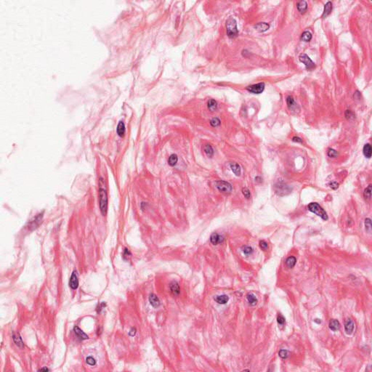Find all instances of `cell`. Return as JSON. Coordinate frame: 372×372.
<instances>
[{"label": "cell", "instance_id": "cell-9", "mask_svg": "<svg viewBox=\"0 0 372 372\" xmlns=\"http://www.w3.org/2000/svg\"><path fill=\"white\" fill-rule=\"evenodd\" d=\"M42 217H43V214H39L36 216V217H34V219L33 220H31V222L29 224V228L31 230H34L36 229L39 225H40L41 222H42Z\"/></svg>", "mask_w": 372, "mask_h": 372}, {"label": "cell", "instance_id": "cell-39", "mask_svg": "<svg viewBox=\"0 0 372 372\" xmlns=\"http://www.w3.org/2000/svg\"><path fill=\"white\" fill-rule=\"evenodd\" d=\"M86 362H87V364L90 365V366H95V365L96 364V361H95V358H93L91 356L87 357V359H86Z\"/></svg>", "mask_w": 372, "mask_h": 372}, {"label": "cell", "instance_id": "cell-47", "mask_svg": "<svg viewBox=\"0 0 372 372\" xmlns=\"http://www.w3.org/2000/svg\"><path fill=\"white\" fill-rule=\"evenodd\" d=\"M255 181L258 183H261L262 182V177H259V176H257V177H255Z\"/></svg>", "mask_w": 372, "mask_h": 372}, {"label": "cell", "instance_id": "cell-3", "mask_svg": "<svg viewBox=\"0 0 372 372\" xmlns=\"http://www.w3.org/2000/svg\"><path fill=\"white\" fill-rule=\"evenodd\" d=\"M309 211H310L311 212L314 213L316 215H318V217H321L323 220H328V215L327 213L326 212V211L318 204V203H315V202H312V203L309 204L308 206Z\"/></svg>", "mask_w": 372, "mask_h": 372}, {"label": "cell", "instance_id": "cell-35", "mask_svg": "<svg viewBox=\"0 0 372 372\" xmlns=\"http://www.w3.org/2000/svg\"><path fill=\"white\" fill-rule=\"evenodd\" d=\"M221 122H220V120L218 118H213L210 121V124H211L212 127H219L220 125Z\"/></svg>", "mask_w": 372, "mask_h": 372}, {"label": "cell", "instance_id": "cell-1", "mask_svg": "<svg viewBox=\"0 0 372 372\" xmlns=\"http://www.w3.org/2000/svg\"><path fill=\"white\" fill-rule=\"evenodd\" d=\"M226 32L227 35L230 38H235L239 34V30L237 27V22L233 18H230L226 21Z\"/></svg>", "mask_w": 372, "mask_h": 372}, {"label": "cell", "instance_id": "cell-4", "mask_svg": "<svg viewBox=\"0 0 372 372\" xmlns=\"http://www.w3.org/2000/svg\"><path fill=\"white\" fill-rule=\"evenodd\" d=\"M274 191L278 195H280V196H283V195H288V193H290L292 191V188L286 183H283V182H278L276 184H275Z\"/></svg>", "mask_w": 372, "mask_h": 372}, {"label": "cell", "instance_id": "cell-48", "mask_svg": "<svg viewBox=\"0 0 372 372\" xmlns=\"http://www.w3.org/2000/svg\"><path fill=\"white\" fill-rule=\"evenodd\" d=\"M39 371H50V370H49L46 367H44V368H42V369H39Z\"/></svg>", "mask_w": 372, "mask_h": 372}, {"label": "cell", "instance_id": "cell-21", "mask_svg": "<svg viewBox=\"0 0 372 372\" xmlns=\"http://www.w3.org/2000/svg\"><path fill=\"white\" fill-rule=\"evenodd\" d=\"M297 7L298 11H299L301 14H304L307 9V2L305 1H300L297 5Z\"/></svg>", "mask_w": 372, "mask_h": 372}, {"label": "cell", "instance_id": "cell-25", "mask_svg": "<svg viewBox=\"0 0 372 372\" xmlns=\"http://www.w3.org/2000/svg\"><path fill=\"white\" fill-rule=\"evenodd\" d=\"M207 106L209 110L211 112H214L215 111H217V103L216 102V100H214L211 99L209 100L207 102Z\"/></svg>", "mask_w": 372, "mask_h": 372}, {"label": "cell", "instance_id": "cell-13", "mask_svg": "<svg viewBox=\"0 0 372 372\" xmlns=\"http://www.w3.org/2000/svg\"><path fill=\"white\" fill-rule=\"evenodd\" d=\"M73 332H74L75 334L78 336V338L80 339L81 340H87L89 338L88 335L86 334L81 329H79L78 326H74L73 327Z\"/></svg>", "mask_w": 372, "mask_h": 372}, {"label": "cell", "instance_id": "cell-38", "mask_svg": "<svg viewBox=\"0 0 372 372\" xmlns=\"http://www.w3.org/2000/svg\"><path fill=\"white\" fill-rule=\"evenodd\" d=\"M345 117L347 119H352L355 118V114L352 111H351L350 110H347L345 111Z\"/></svg>", "mask_w": 372, "mask_h": 372}, {"label": "cell", "instance_id": "cell-7", "mask_svg": "<svg viewBox=\"0 0 372 372\" xmlns=\"http://www.w3.org/2000/svg\"><path fill=\"white\" fill-rule=\"evenodd\" d=\"M265 83L260 82L256 84H252V85L248 86L247 87V90L249 92L254 93V94H260L265 90Z\"/></svg>", "mask_w": 372, "mask_h": 372}, {"label": "cell", "instance_id": "cell-16", "mask_svg": "<svg viewBox=\"0 0 372 372\" xmlns=\"http://www.w3.org/2000/svg\"><path fill=\"white\" fill-rule=\"evenodd\" d=\"M214 299L216 302L218 303V304L225 305L226 304L228 301H229V297H228V295H225V294L218 295V296H216L214 298Z\"/></svg>", "mask_w": 372, "mask_h": 372}, {"label": "cell", "instance_id": "cell-27", "mask_svg": "<svg viewBox=\"0 0 372 372\" xmlns=\"http://www.w3.org/2000/svg\"><path fill=\"white\" fill-rule=\"evenodd\" d=\"M177 161H178V157H177V156L176 154H172L169 156V159H168V164L171 166H175Z\"/></svg>", "mask_w": 372, "mask_h": 372}, {"label": "cell", "instance_id": "cell-41", "mask_svg": "<svg viewBox=\"0 0 372 372\" xmlns=\"http://www.w3.org/2000/svg\"><path fill=\"white\" fill-rule=\"evenodd\" d=\"M131 256H132V254L129 251V249H125L124 250V253H123V257H124V259H128L129 257H130Z\"/></svg>", "mask_w": 372, "mask_h": 372}, {"label": "cell", "instance_id": "cell-15", "mask_svg": "<svg viewBox=\"0 0 372 372\" xmlns=\"http://www.w3.org/2000/svg\"><path fill=\"white\" fill-rule=\"evenodd\" d=\"M149 302H150V305L153 306L154 307H158V306L160 305L161 304V302H160L159 299H158V297L156 296L154 294H150V297H149Z\"/></svg>", "mask_w": 372, "mask_h": 372}, {"label": "cell", "instance_id": "cell-36", "mask_svg": "<svg viewBox=\"0 0 372 372\" xmlns=\"http://www.w3.org/2000/svg\"><path fill=\"white\" fill-rule=\"evenodd\" d=\"M242 193L247 199H249L251 198V193L247 188H243L242 189Z\"/></svg>", "mask_w": 372, "mask_h": 372}, {"label": "cell", "instance_id": "cell-44", "mask_svg": "<svg viewBox=\"0 0 372 372\" xmlns=\"http://www.w3.org/2000/svg\"><path fill=\"white\" fill-rule=\"evenodd\" d=\"M106 307V303H104V302H102V303H101V304L99 306H98V313H100L101 310H102V309H103L104 307Z\"/></svg>", "mask_w": 372, "mask_h": 372}, {"label": "cell", "instance_id": "cell-12", "mask_svg": "<svg viewBox=\"0 0 372 372\" xmlns=\"http://www.w3.org/2000/svg\"><path fill=\"white\" fill-rule=\"evenodd\" d=\"M169 289H170L171 293L173 295H175V296L179 295V294L180 292V285H179V284L177 281H172L170 285H169Z\"/></svg>", "mask_w": 372, "mask_h": 372}, {"label": "cell", "instance_id": "cell-11", "mask_svg": "<svg viewBox=\"0 0 372 372\" xmlns=\"http://www.w3.org/2000/svg\"><path fill=\"white\" fill-rule=\"evenodd\" d=\"M355 328V324L351 319H347L344 323V331L347 334H352Z\"/></svg>", "mask_w": 372, "mask_h": 372}, {"label": "cell", "instance_id": "cell-18", "mask_svg": "<svg viewBox=\"0 0 372 372\" xmlns=\"http://www.w3.org/2000/svg\"><path fill=\"white\" fill-rule=\"evenodd\" d=\"M13 340H14L16 344L18 346V347H20V348H22V347H23V346H24V344H23V340H22L21 336H20L19 333H18V332H15V333H13Z\"/></svg>", "mask_w": 372, "mask_h": 372}, {"label": "cell", "instance_id": "cell-28", "mask_svg": "<svg viewBox=\"0 0 372 372\" xmlns=\"http://www.w3.org/2000/svg\"><path fill=\"white\" fill-rule=\"evenodd\" d=\"M204 152L209 158H212L214 155V150L210 145H206L204 146Z\"/></svg>", "mask_w": 372, "mask_h": 372}, {"label": "cell", "instance_id": "cell-5", "mask_svg": "<svg viewBox=\"0 0 372 372\" xmlns=\"http://www.w3.org/2000/svg\"><path fill=\"white\" fill-rule=\"evenodd\" d=\"M216 187L218 191L222 193L229 194L232 191V185L225 180H219L216 182Z\"/></svg>", "mask_w": 372, "mask_h": 372}, {"label": "cell", "instance_id": "cell-17", "mask_svg": "<svg viewBox=\"0 0 372 372\" xmlns=\"http://www.w3.org/2000/svg\"><path fill=\"white\" fill-rule=\"evenodd\" d=\"M329 329L333 332H336L340 329V323L338 320L332 319L329 323Z\"/></svg>", "mask_w": 372, "mask_h": 372}, {"label": "cell", "instance_id": "cell-19", "mask_svg": "<svg viewBox=\"0 0 372 372\" xmlns=\"http://www.w3.org/2000/svg\"><path fill=\"white\" fill-rule=\"evenodd\" d=\"M270 28V25L267 23H259L254 26V28L259 32H265Z\"/></svg>", "mask_w": 372, "mask_h": 372}, {"label": "cell", "instance_id": "cell-23", "mask_svg": "<svg viewBox=\"0 0 372 372\" xmlns=\"http://www.w3.org/2000/svg\"><path fill=\"white\" fill-rule=\"evenodd\" d=\"M116 131H117V134H118L119 136L124 137V134H125V125H124L123 121H120L119 123Z\"/></svg>", "mask_w": 372, "mask_h": 372}, {"label": "cell", "instance_id": "cell-26", "mask_svg": "<svg viewBox=\"0 0 372 372\" xmlns=\"http://www.w3.org/2000/svg\"><path fill=\"white\" fill-rule=\"evenodd\" d=\"M363 154H364V156L366 157V158H370L371 157L372 150H371V146L370 144L367 143V144L365 145L364 147H363Z\"/></svg>", "mask_w": 372, "mask_h": 372}, {"label": "cell", "instance_id": "cell-6", "mask_svg": "<svg viewBox=\"0 0 372 372\" xmlns=\"http://www.w3.org/2000/svg\"><path fill=\"white\" fill-rule=\"evenodd\" d=\"M299 59L300 61V62H302V63H304L305 65L306 68L307 70H313V68H315V63L313 62L311 59L310 58L308 55H307L306 54H301L299 57Z\"/></svg>", "mask_w": 372, "mask_h": 372}, {"label": "cell", "instance_id": "cell-46", "mask_svg": "<svg viewBox=\"0 0 372 372\" xmlns=\"http://www.w3.org/2000/svg\"><path fill=\"white\" fill-rule=\"evenodd\" d=\"M292 141L296 142V143H302V140L301 139V138L298 137H294L292 138Z\"/></svg>", "mask_w": 372, "mask_h": 372}, {"label": "cell", "instance_id": "cell-45", "mask_svg": "<svg viewBox=\"0 0 372 372\" xmlns=\"http://www.w3.org/2000/svg\"><path fill=\"white\" fill-rule=\"evenodd\" d=\"M135 334H136V329L135 328H132L129 332V335L131 336H134Z\"/></svg>", "mask_w": 372, "mask_h": 372}, {"label": "cell", "instance_id": "cell-10", "mask_svg": "<svg viewBox=\"0 0 372 372\" xmlns=\"http://www.w3.org/2000/svg\"><path fill=\"white\" fill-rule=\"evenodd\" d=\"M224 241V237L220 235L217 234V232H214L210 236V241L213 245H218L222 243Z\"/></svg>", "mask_w": 372, "mask_h": 372}, {"label": "cell", "instance_id": "cell-33", "mask_svg": "<svg viewBox=\"0 0 372 372\" xmlns=\"http://www.w3.org/2000/svg\"><path fill=\"white\" fill-rule=\"evenodd\" d=\"M279 356L281 357L282 359H286L289 356V352L286 350H281L278 352Z\"/></svg>", "mask_w": 372, "mask_h": 372}, {"label": "cell", "instance_id": "cell-34", "mask_svg": "<svg viewBox=\"0 0 372 372\" xmlns=\"http://www.w3.org/2000/svg\"><path fill=\"white\" fill-rule=\"evenodd\" d=\"M242 251H243V253L244 254H245V255L249 256V255H250V254H252L253 249L251 248V247H249V246H246V247H243V249H242Z\"/></svg>", "mask_w": 372, "mask_h": 372}, {"label": "cell", "instance_id": "cell-31", "mask_svg": "<svg viewBox=\"0 0 372 372\" xmlns=\"http://www.w3.org/2000/svg\"><path fill=\"white\" fill-rule=\"evenodd\" d=\"M286 103L287 106H288V108L289 109H292L294 106H295V101L294 99L292 96H288L286 98Z\"/></svg>", "mask_w": 372, "mask_h": 372}, {"label": "cell", "instance_id": "cell-40", "mask_svg": "<svg viewBox=\"0 0 372 372\" xmlns=\"http://www.w3.org/2000/svg\"><path fill=\"white\" fill-rule=\"evenodd\" d=\"M337 155H338L337 152L335 150H334V149L330 148L328 150V156L329 157H331V158H335V157L337 156Z\"/></svg>", "mask_w": 372, "mask_h": 372}, {"label": "cell", "instance_id": "cell-37", "mask_svg": "<svg viewBox=\"0 0 372 372\" xmlns=\"http://www.w3.org/2000/svg\"><path fill=\"white\" fill-rule=\"evenodd\" d=\"M259 245L261 249H262L263 251H266V250L268 249V243H267L265 241H263V240L260 241H259Z\"/></svg>", "mask_w": 372, "mask_h": 372}, {"label": "cell", "instance_id": "cell-22", "mask_svg": "<svg viewBox=\"0 0 372 372\" xmlns=\"http://www.w3.org/2000/svg\"><path fill=\"white\" fill-rule=\"evenodd\" d=\"M296 262H297L296 258H295L294 257L291 256V257H288L286 259V267L287 268H294V267L295 266Z\"/></svg>", "mask_w": 372, "mask_h": 372}, {"label": "cell", "instance_id": "cell-43", "mask_svg": "<svg viewBox=\"0 0 372 372\" xmlns=\"http://www.w3.org/2000/svg\"><path fill=\"white\" fill-rule=\"evenodd\" d=\"M329 186H330V188L333 190H336L339 188V184L336 182L335 181H332L329 183Z\"/></svg>", "mask_w": 372, "mask_h": 372}, {"label": "cell", "instance_id": "cell-14", "mask_svg": "<svg viewBox=\"0 0 372 372\" xmlns=\"http://www.w3.org/2000/svg\"><path fill=\"white\" fill-rule=\"evenodd\" d=\"M332 8H333V7H332V3L331 2H328L327 3L324 5L323 13V15H322L323 18H327L328 16L332 13Z\"/></svg>", "mask_w": 372, "mask_h": 372}, {"label": "cell", "instance_id": "cell-24", "mask_svg": "<svg viewBox=\"0 0 372 372\" xmlns=\"http://www.w3.org/2000/svg\"><path fill=\"white\" fill-rule=\"evenodd\" d=\"M247 301H248L249 304L251 306H254L257 305V299L256 298L255 295L253 294L249 293L247 295Z\"/></svg>", "mask_w": 372, "mask_h": 372}, {"label": "cell", "instance_id": "cell-32", "mask_svg": "<svg viewBox=\"0 0 372 372\" xmlns=\"http://www.w3.org/2000/svg\"><path fill=\"white\" fill-rule=\"evenodd\" d=\"M365 228H366V230L368 232L371 233V221L370 218H366L365 220Z\"/></svg>", "mask_w": 372, "mask_h": 372}, {"label": "cell", "instance_id": "cell-29", "mask_svg": "<svg viewBox=\"0 0 372 372\" xmlns=\"http://www.w3.org/2000/svg\"><path fill=\"white\" fill-rule=\"evenodd\" d=\"M301 39L305 42H310L312 39V34L310 31H305L301 35Z\"/></svg>", "mask_w": 372, "mask_h": 372}, {"label": "cell", "instance_id": "cell-8", "mask_svg": "<svg viewBox=\"0 0 372 372\" xmlns=\"http://www.w3.org/2000/svg\"><path fill=\"white\" fill-rule=\"evenodd\" d=\"M69 286L73 290L76 289L79 286V279H78L77 273H76V270L73 272L71 276L69 281Z\"/></svg>", "mask_w": 372, "mask_h": 372}, {"label": "cell", "instance_id": "cell-2", "mask_svg": "<svg viewBox=\"0 0 372 372\" xmlns=\"http://www.w3.org/2000/svg\"><path fill=\"white\" fill-rule=\"evenodd\" d=\"M99 205L101 213L105 216L108 209V196L106 191L101 186L99 188Z\"/></svg>", "mask_w": 372, "mask_h": 372}, {"label": "cell", "instance_id": "cell-30", "mask_svg": "<svg viewBox=\"0 0 372 372\" xmlns=\"http://www.w3.org/2000/svg\"><path fill=\"white\" fill-rule=\"evenodd\" d=\"M363 196L366 199H370L371 198V185H369L365 189L363 192Z\"/></svg>", "mask_w": 372, "mask_h": 372}, {"label": "cell", "instance_id": "cell-42", "mask_svg": "<svg viewBox=\"0 0 372 372\" xmlns=\"http://www.w3.org/2000/svg\"><path fill=\"white\" fill-rule=\"evenodd\" d=\"M277 322L279 325H284L285 323V318L282 315H278L277 317Z\"/></svg>", "mask_w": 372, "mask_h": 372}, {"label": "cell", "instance_id": "cell-49", "mask_svg": "<svg viewBox=\"0 0 372 372\" xmlns=\"http://www.w3.org/2000/svg\"><path fill=\"white\" fill-rule=\"evenodd\" d=\"M315 322L318 323H321V320H320V321H318V319H315Z\"/></svg>", "mask_w": 372, "mask_h": 372}, {"label": "cell", "instance_id": "cell-20", "mask_svg": "<svg viewBox=\"0 0 372 372\" xmlns=\"http://www.w3.org/2000/svg\"><path fill=\"white\" fill-rule=\"evenodd\" d=\"M230 167L232 172L236 176L241 175V168L240 165L239 164H237V163H231L230 164Z\"/></svg>", "mask_w": 372, "mask_h": 372}]
</instances>
